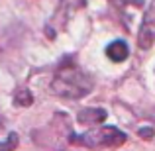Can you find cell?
I'll list each match as a JSON object with an SVG mask.
<instances>
[{"instance_id":"obj_8","label":"cell","mask_w":155,"mask_h":151,"mask_svg":"<svg viewBox=\"0 0 155 151\" xmlns=\"http://www.w3.org/2000/svg\"><path fill=\"white\" fill-rule=\"evenodd\" d=\"M140 137H145V140H151L153 137V128H140Z\"/></svg>"},{"instance_id":"obj_7","label":"cell","mask_w":155,"mask_h":151,"mask_svg":"<svg viewBox=\"0 0 155 151\" xmlns=\"http://www.w3.org/2000/svg\"><path fill=\"white\" fill-rule=\"evenodd\" d=\"M16 147H18V133L12 132L10 136L0 143V151H14Z\"/></svg>"},{"instance_id":"obj_6","label":"cell","mask_w":155,"mask_h":151,"mask_svg":"<svg viewBox=\"0 0 155 151\" xmlns=\"http://www.w3.org/2000/svg\"><path fill=\"white\" fill-rule=\"evenodd\" d=\"M14 104L16 106H31L34 104V94H31V90L30 88H26V87H20L18 90L14 92Z\"/></svg>"},{"instance_id":"obj_1","label":"cell","mask_w":155,"mask_h":151,"mask_svg":"<svg viewBox=\"0 0 155 151\" xmlns=\"http://www.w3.org/2000/svg\"><path fill=\"white\" fill-rule=\"evenodd\" d=\"M94 88V80L88 73H84L73 57H65L57 67L55 77L51 80V92L67 100H79L91 94Z\"/></svg>"},{"instance_id":"obj_5","label":"cell","mask_w":155,"mask_h":151,"mask_svg":"<svg viewBox=\"0 0 155 151\" xmlns=\"http://www.w3.org/2000/svg\"><path fill=\"white\" fill-rule=\"evenodd\" d=\"M128 55H130V47H128V43H126L124 39H116V41H112L108 47H106V57H108L110 61H114V63L126 61Z\"/></svg>"},{"instance_id":"obj_4","label":"cell","mask_w":155,"mask_h":151,"mask_svg":"<svg viewBox=\"0 0 155 151\" xmlns=\"http://www.w3.org/2000/svg\"><path fill=\"white\" fill-rule=\"evenodd\" d=\"M106 116L108 114H106L104 108H84L77 114V120L83 126H96V124H102Z\"/></svg>"},{"instance_id":"obj_2","label":"cell","mask_w":155,"mask_h":151,"mask_svg":"<svg viewBox=\"0 0 155 151\" xmlns=\"http://www.w3.org/2000/svg\"><path fill=\"white\" fill-rule=\"evenodd\" d=\"M126 133L120 132L118 128L114 126H104V128H96V130H91L87 133H81V136H75L71 133L69 136V141L75 145H83V147H88V149H98V147H120V145L126 143Z\"/></svg>"},{"instance_id":"obj_3","label":"cell","mask_w":155,"mask_h":151,"mask_svg":"<svg viewBox=\"0 0 155 151\" xmlns=\"http://www.w3.org/2000/svg\"><path fill=\"white\" fill-rule=\"evenodd\" d=\"M153 41H155V0L149 4L147 12L143 16L141 30H140V35H137V45L141 49H147V47H151Z\"/></svg>"}]
</instances>
